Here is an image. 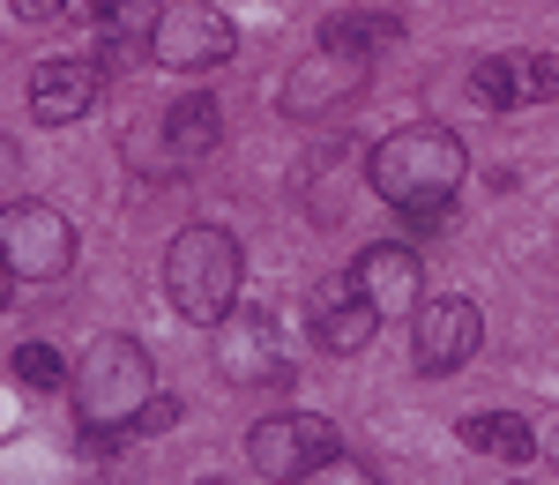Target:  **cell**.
<instances>
[{"mask_svg":"<svg viewBox=\"0 0 559 485\" xmlns=\"http://www.w3.org/2000/svg\"><path fill=\"white\" fill-rule=\"evenodd\" d=\"M463 173H471V150H463V134H448V128H395L366 157V179H373V194H381L388 210L455 202Z\"/></svg>","mask_w":559,"mask_h":485,"instance_id":"cell-1","label":"cell"},{"mask_svg":"<svg viewBox=\"0 0 559 485\" xmlns=\"http://www.w3.org/2000/svg\"><path fill=\"white\" fill-rule=\"evenodd\" d=\"M239 239L224 232V224H187L173 247H165V299H173L179 321H224V314L239 307Z\"/></svg>","mask_w":559,"mask_h":485,"instance_id":"cell-2","label":"cell"},{"mask_svg":"<svg viewBox=\"0 0 559 485\" xmlns=\"http://www.w3.org/2000/svg\"><path fill=\"white\" fill-rule=\"evenodd\" d=\"M68 389H75V426L83 434H128L134 411L157 397V366L134 336H97Z\"/></svg>","mask_w":559,"mask_h":485,"instance_id":"cell-3","label":"cell"},{"mask_svg":"<svg viewBox=\"0 0 559 485\" xmlns=\"http://www.w3.org/2000/svg\"><path fill=\"white\" fill-rule=\"evenodd\" d=\"M0 262L15 284H52L75 269V224L52 202H0Z\"/></svg>","mask_w":559,"mask_h":485,"instance_id":"cell-4","label":"cell"},{"mask_svg":"<svg viewBox=\"0 0 559 485\" xmlns=\"http://www.w3.org/2000/svg\"><path fill=\"white\" fill-rule=\"evenodd\" d=\"M216 142H224V113H216V97H173L165 120H157L150 134H128V157L150 179H173V173H194Z\"/></svg>","mask_w":559,"mask_h":485,"instance_id":"cell-5","label":"cell"},{"mask_svg":"<svg viewBox=\"0 0 559 485\" xmlns=\"http://www.w3.org/2000/svg\"><path fill=\"white\" fill-rule=\"evenodd\" d=\"M231 52H239V31H231V15H216L210 0H173L157 15V31H150V60L173 68V75H210Z\"/></svg>","mask_w":559,"mask_h":485,"instance_id":"cell-6","label":"cell"},{"mask_svg":"<svg viewBox=\"0 0 559 485\" xmlns=\"http://www.w3.org/2000/svg\"><path fill=\"white\" fill-rule=\"evenodd\" d=\"M336 426L329 418H313V411H276V418H261L254 434H247V463H254L261 478L276 485H299L313 463H329L336 456Z\"/></svg>","mask_w":559,"mask_h":485,"instance_id":"cell-7","label":"cell"},{"mask_svg":"<svg viewBox=\"0 0 559 485\" xmlns=\"http://www.w3.org/2000/svg\"><path fill=\"white\" fill-rule=\"evenodd\" d=\"M485 344V314L471 299H418L411 314V366L426 374V381H448V374H463Z\"/></svg>","mask_w":559,"mask_h":485,"instance_id":"cell-8","label":"cell"},{"mask_svg":"<svg viewBox=\"0 0 559 485\" xmlns=\"http://www.w3.org/2000/svg\"><path fill=\"white\" fill-rule=\"evenodd\" d=\"M216 374L231 389H284L292 366H284V336L261 307H231L216 321Z\"/></svg>","mask_w":559,"mask_h":485,"instance_id":"cell-9","label":"cell"},{"mask_svg":"<svg viewBox=\"0 0 559 485\" xmlns=\"http://www.w3.org/2000/svg\"><path fill=\"white\" fill-rule=\"evenodd\" d=\"M366 83H373V60L313 45V60H299V68L284 75V97H276V105H284V120H336Z\"/></svg>","mask_w":559,"mask_h":485,"instance_id":"cell-10","label":"cell"},{"mask_svg":"<svg viewBox=\"0 0 559 485\" xmlns=\"http://www.w3.org/2000/svg\"><path fill=\"white\" fill-rule=\"evenodd\" d=\"M471 97L477 105H500V113H515V105H552L559 97V52H492V60H477Z\"/></svg>","mask_w":559,"mask_h":485,"instance_id":"cell-11","label":"cell"},{"mask_svg":"<svg viewBox=\"0 0 559 485\" xmlns=\"http://www.w3.org/2000/svg\"><path fill=\"white\" fill-rule=\"evenodd\" d=\"M350 284H358V299L381 314H418V299H426V269H418V255L403 247V239H381V247H366L358 262H350Z\"/></svg>","mask_w":559,"mask_h":485,"instance_id":"cell-12","label":"cell"},{"mask_svg":"<svg viewBox=\"0 0 559 485\" xmlns=\"http://www.w3.org/2000/svg\"><path fill=\"white\" fill-rule=\"evenodd\" d=\"M313 336H321V352L350 358V352H366V344L381 336V314L358 299L350 276H321V284H313Z\"/></svg>","mask_w":559,"mask_h":485,"instance_id":"cell-13","label":"cell"},{"mask_svg":"<svg viewBox=\"0 0 559 485\" xmlns=\"http://www.w3.org/2000/svg\"><path fill=\"white\" fill-rule=\"evenodd\" d=\"M97 90H105L97 60H45L38 75H31V113H38L45 128H68V120H83L90 105H97Z\"/></svg>","mask_w":559,"mask_h":485,"instance_id":"cell-14","label":"cell"},{"mask_svg":"<svg viewBox=\"0 0 559 485\" xmlns=\"http://www.w3.org/2000/svg\"><path fill=\"white\" fill-rule=\"evenodd\" d=\"M403 38V15L395 8H344L321 23V45L329 52H358V60H381V45Z\"/></svg>","mask_w":559,"mask_h":485,"instance_id":"cell-15","label":"cell"},{"mask_svg":"<svg viewBox=\"0 0 559 485\" xmlns=\"http://www.w3.org/2000/svg\"><path fill=\"white\" fill-rule=\"evenodd\" d=\"M463 441L477 456H500V463H522V456H537V434L522 426L515 411H471L463 418Z\"/></svg>","mask_w":559,"mask_h":485,"instance_id":"cell-16","label":"cell"},{"mask_svg":"<svg viewBox=\"0 0 559 485\" xmlns=\"http://www.w3.org/2000/svg\"><path fill=\"white\" fill-rule=\"evenodd\" d=\"M8 366H15V381H23V389H38V397H52V389H68V381H75V374L60 366V352H52V344H15V358H8Z\"/></svg>","mask_w":559,"mask_h":485,"instance_id":"cell-17","label":"cell"},{"mask_svg":"<svg viewBox=\"0 0 559 485\" xmlns=\"http://www.w3.org/2000/svg\"><path fill=\"white\" fill-rule=\"evenodd\" d=\"M448 217H455V202H411V210H395V232H403V247H411V239L448 232Z\"/></svg>","mask_w":559,"mask_h":485,"instance_id":"cell-18","label":"cell"},{"mask_svg":"<svg viewBox=\"0 0 559 485\" xmlns=\"http://www.w3.org/2000/svg\"><path fill=\"white\" fill-rule=\"evenodd\" d=\"M299 485H373V471H366L358 456H344V448H336V456H329V463H313Z\"/></svg>","mask_w":559,"mask_h":485,"instance_id":"cell-19","label":"cell"},{"mask_svg":"<svg viewBox=\"0 0 559 485\" xmlns=\"http://www.w3.org/2000/svg\"><path fill=\"white\" fill-rule=\"evenodd\" d=\"M173 426H179V403H173V397H150L142 411H134L128 434H173Z\"/></svg>","mask_w":559,"mask_h":485,"instance_id":"cell-20","label":"cell"},{"mask_svg":"<svg viewBox=\"0 0 559 485\" xmlns=\"http://www.w3.org/2000/svg\"><path fill=\"white\" fill-rule=\"evenodd\" d=\"M15 187H23V142L0 134V194H15Z\"/></svg>","mask_w":559,"mask_h":485,"instance_id":"cell-21","label":"cell"},{"mask_svg":"<svg viewBox=\"0 0 559 485\" xmlns=\"http://www.w3.org/2000/svg\"><path fill=\"white\" fill-rule=\"evenodd\" d=\"M23 23H45V15H68V0H8Z\"/></svg>","mask_w":559,"mask_h":485,"instance_id":"cell-22","label":"cell"},{"mask_svg":"<svg viewBox=\"0 0 559 485\" xmlns=\"http://www.w3.org/2000/svg\"><path fill=\"white\" fill-rule=\"evenodd\" d=\"M105 8H112V0H68V15H75V23H105Z\"/></svg>","mask_w":559,"mask_h":485,"instance_id":"cell-23","label":"cell"},{"mask_svg":"<svg viewBox=\"0 0 559 485\" xmlns=\"http://www.w3.org/2000/svg\"><path fill=\"white\" fill-rule=\"evenodd\" d=\"M537 448H545V463H552V471H559V426H552V434H545V441H537Z\"/></svg>","mask_w":559,"mask_h":485,"instance_id":"cell-24","label":"cell"},{"mask_svg":"<svg viewBox=\"0 0 559 485\" xmlns=\"http://www.w3.org/2000/svg\"><path fill=\"white\" fill-rule=\"evenodd\" d=\"M8 284H15V276H8V262H0V307H8Z\"/></svg>","mask_w":559,"mask_h":485,"instance_id":"cell-25","label":"cell"},{"mask_svg":"<svg viewBox=\"0 0 559 485\" xmlns=\"http://www.w3.org/2000/svg\"><path fill=\"white\" fill-rule=\"evenodd\" d=\"M202 485H216V478H202Z\"/></svg>","mask_w":559,"mask_h":485,"instance_id":"cell-26","label":"cell"}]
</instances>
